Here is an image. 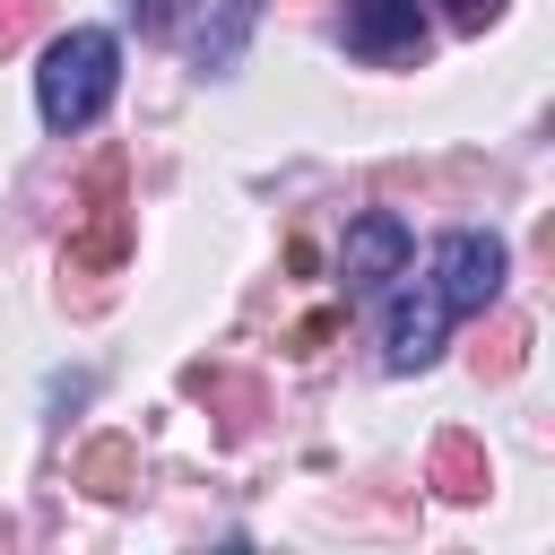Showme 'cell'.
I'll use <instances>...</instances> for the list:
<instances>
[{
    "mask_svg": "<svg viewBox=\"0 0 555 555\" xmlns=\"http://www.w3.org/2000/svg\"><path fill=\"white\" fill-rule=\"evenodd\" d=\"M338 43L356 52V61H373V69H408V61H425V9L416 0H347V17H338Z\"/></svg>",
    "mask_w": 555,
    "mask_h": 555,
    "instance_id": "obj_3",
    "label": "cell"
},
{
    "mask_svg": "<svg viewBox=\"0 0 555 555\" xmlns=\"http://www.w3.org/2000/svg\"><path fill=\"white\" fill-rule=\"evenodd\" d=\"M113 87H121V43L104 35V26H69V35H52L43 43V69H35V113H43V130H87L104 104H113Z\"/></svg>",
    "mask_w": 555,
    "mask_h": 555,
    "instance_id": "obj_1",
    "label": "cell"
},
{
    "mask_svg": "<svg viewBox=\"0 0 555 555\" xmlns=\"http://www.w3.org/2000/svg\"><path fill=\"white\" fill-rule=\"evenodd\" d=\"M130 17H139L147 35H173V17H182V0H130Z\"/></svg>",
    "mask_w": 555,
    "mask_h": 555,
    "instance_id": "obj_11",
    "label": "cell"
},
{
    "mask_svg": "<svg viewBox=\"0 0 555 555\" xmlns=\"http://www.w3.org/2000/svg\"><path fill=\"white\" fill-rule=\"evenodd\" d=\"M35 17H43V0H0V52H17L35 35Z\"/></svg>",
    "mask_w": 555,
    "mask_h": 555,
    "instance_id": "obj_10",
    "label": "cell"
},
{
    "mask_svg": "<svg viewBox=\"0 0 555 555\" xmlns=\"http://www.w3.org/2000/svg\"><path fill=\"white\" fill-rule=\"evenodd\" d=\"M442 330H451V304L434 295V278L399 286L390 312H382V364H390V373H425V364L442 356Z\"/></svg>",
    "mask_w": 555,
    "mask_h": 555,
    "instance_id": "obj_4",
    "label": "cell"
},
{
    "mask_svg": "<svg viewBox=\"0 0 555 555\" xmlns=\"http://www.w3.org/2000/svg\"><path fill=\"white\" fill-rule=\"evenodd\" d=\"M330 330H338V312H312V321H304V330H295V356H312V347H321V338H330Z\"/></svg>",
    "mask_w": 555,
    "mask_h": 555,
    "instance_id": "obj_12",
    "label": "cell"
},
{
    "mask_svg": "<svg viewBox=\"0 0 555 555\" xmlns=\"http://www.w3.org/2000/svg\"><path fill=\"white\" fill-rule=\"evenodd\" d=\"M78 486H87L95 503H121V494L139 486V442H130V434H95V442L78 451Z\"/></svg>",
    "mask_w": 555,
    "mask_h": 555,
    "instance_id": "obj_7",
    "label": "cell"
},
{
    "mask_svg": "<svg viewBox=\"0 0 555 555\" xmlns=\"http://www.w3.org/2000/svg\"><path fill=\"white\" fill-rule=\"evenodd\" d=\"M520 356H529V321H494V347H477V373L486 382H512Z\"/></svg>",
    "mask_w": 555,
    "mask_h": 555,
    "instance_id": "obj_9",
    "label": "cell"
},
{
    "mask_svg": "<svg viewBox=\"0 0 555 555\" xmlns=\"http://www.w3.org/2000/svg\"><path fill=\"white\" fill-rule=\"evenodd\" d=\"M408 251H416L408 217H390V208H364V217L347 225V243H338V278H347V295H356V286H382V278H399V269H408Z\"/></svg>",
    "mask_w": 555,
    "mask_h": 555,
    "instance_id": "obj_6",
    "label": "cell"
},
{
    "mask_svg": "<svg viewBox=\"0 0 555 555\" xmlns=\"http://www.w3.org/2000/svg\"><path fill=\"white\" fill-rule=\"evenodd\" d=\"M425 468H434V486H442L451 503H477V494H486V442H477V434H434V460H425Z\"/></svg>",
    "mask_w": 555,
    "mask_h": 555,
    "instance_id": "obj_8",
    "label": "cell"
},
{
    "mask_svg": "<svg viewBox=\"0 0 555 555\" xmlns=\"http://www.w3.org/2000/svg\"><path fill=\"white\" fill-rule=\"evenodd\" d=\"M503 269H512V251H503V234H486V225H460V234L434 243V295L451 304V321H460V312H494V304H503Z\"/></svg>",
    "mask_w": 555,
    "mask_h": 555,
    "instance_id": "obj_2",
    "label": "cell"
},
{
    "mask_svg": "<svg viewBox=\"0 0 555 555\" xmlns=\"http://www.w3.org/2000/svg\"><path fill=\"white\" fill-rule=\"evenodd\" d=\"M130 251V208H121V156H104L95 173H87V225L69 234V269L87 278V269H113Z\"/></svg>",
    "mask_w": 555,
    "mask_h": 555,
    "instance_id": "obj_5",
    "label": "cell"
},
{
    "mask_svg": "<svg viewBox=\"0 0 555 555\" xmlns=\"http://www.w3.org/2000/svg\"><path fill=\"white\" fill-rule=\"evenodd\" d=\"M494 9H503V0H451V17H460V26H486Z\"/></svg>",
    "mask_w": 555,
    "mask_h": 555,
    "instance_id": "obj_13",
    "label": "cell"
}]
</instances>
